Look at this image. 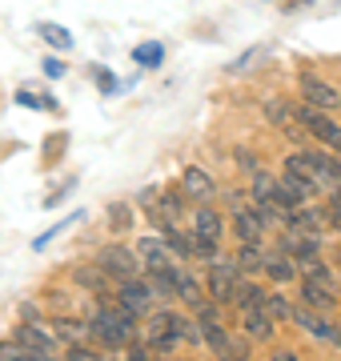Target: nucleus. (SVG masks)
Wrapping results in <instances>:
<instances>
[{
    "label": "nucleus",
    "instance_id": "1",
    "mask_svg": "<svg viewBox=\"0 0 341 361\" xmlns=\"http://www.w3.org/2000/svg\"><path fill=\"white\" fill-rule=\"evenodd\" d=\"M132 317H137V313L125 310L120 301H101L97 317L89 322V334L101 337L108 349H125L132 341Z\"/></svg>",
    "mask_w": 341,
    "mask_h": 361
},
{
    "label": "nucleus",
    "instance_id": "2",
    "mask_svg": "<svg viewBox=\"0 0 341 361\" xmlns=\"http://www.w3.org/2000/svg\"><path fill=\"white\" fill-rule=\"evenodd\" d=\"M97 265H101V273H113V277H137L141 273V261H137V253L125 245H105L101 253H97Z\"/></svg>",
    "mask_w": 341,
    "mask_h": 361
},
{
    "label": "nucleus",
    "instance_id": "3",
    "mask_svg": "<svg viewBox=\"0 0 341 361\" xmlns=\"http://www.w3.org/2000/svg\"><path fill=\"white\" fill-rule=\"evenodd\" d=\"M302 293H305V301H309V305H317V310H329V305L337 301V281H333V277H329L321 265H314V273L305 277V289H302Z\"/></svg>",
    "mask_w": 341,
    "mask_h": 361
},
{
    "label": "nucleus",
    "instance_id": "4",
    "mask_svg": "<svg viewBox=\"0 0 341 361\" xmlns=\"http://www.w3.org/2000/svg\"><path fill=\"white\" fill-rule=\"evenodd\" d=\"M16 341H20V345H25L37 361H49V357L56 353V345H61L56 337H49L44 329H40V325H28V322H25V325H16Z\"/></svg>",
    "mask_w": 341,
    "mask_h": 361
},
{
    "label": "nucleus",
    "instance_id": "5",
    "mask_svg": "<svg viewBox=\"0 0 341 361\" xmlns=\"http://www.w3.org/2000/svg\"><path fill=\"white\" fill-rule=\"evenodd\" d=\"M302 92L314 109H326V113L341 104V92L333 89V85H326V80H317L314 73H302Z\"/></svg>",
    "mask_w": 341,
    "mask_h": 361
},
{
    "label": "nucleus",
    "instance_id": "6",
    "mask_svg": "<svg viewBox=\"0 0 341 361\" xmlns=\"http://www.w3.org/2000/svg\"><path fill=\"white\" fill-rule=\"evenodd\" d=\"M153 289H149V281H137V277H125L120 281V293H117V301L125 305V310H132V313H149V305H153Z\"/></svg>",
    "mask_w": 341,
    "mask_h": 361
},
{
    "label": "nucleus",
    "instance_id": "7",
    "mask_svg": "<svg viewBox=\"0 0 341 361\" xmlns=\"http://www.w3.org/2000/svg\"><path fill=\"white\" fill-rule=\"evenodd\" d=\"M201 337L209 341V349L217 353V357H233L229 334H225L221 325H217V313H213V310H205V305H201Z\"/></svg>",
    "mask_w": 341,
    "mask_h": 361
},
{
    "label": "nucleus",
    "instance_id": "8",
    "mask_svg": "<svg viewBox=\"0 0 341 361\" xmlns=\"http://www.w3.org/2000/svg\"><path fill=\"white\" fill-rule=\"evenodd\" d=\"M297 121H302L305 129L314 133L317 141L333 145V137H337V125L326 116V109H314V104H305V109H297Z\"/></svg>",
    "mask_w": 341,
    "mask_h": 361
},
{
    "label": "nucleus",
    "instance_id": "9",
    "mask_svg": "<svg viewBox=\"0 0 341 361\" xmlns=\"http://www.w3.org/2000/svg\"><path fill=\"white\" fill-rule=\"evenodd\" d=\"M285 173L289 177H297L302 185H309V189H321V169H317V157H309V153H297V157H289L285 161Z\"/></svg>",
    "mask_w": 341,
    "mask_h": 361
},
{
    "label": "nucleus",
    "instance_id": "10",
    "mask_svg": "<svg viewBox=\"0 0 341 361\" xmlns=\"http://www.w3.org/2000/svg\"><path fill=\"white\" fill-rule=\"evenodd\" d=\"M237 277H241V269H237L233 261H221V265H213V273H209V293L217 297V301H229V297H233Z\"/></svg>",
    "mask_w": 341,
    "mask_h": 361
},
{
    "label": "nucleus",
    "instance_id": "11",
    "mask_svg": "<svg viewBox=\"0 0 341 361\" xmlns=\"http://www.w3.org/2000/svg\"><path fill=\"white\" fill-rule=\"evenodd\" d=\"M181 180H185V193L197 197V201H209V197H217V185H213V177L205 173V169H197V165L185 169Z\"/></svg>",
    "mask_w": 341,
    "mask_h": 361
},
{
    "label": "nucleus",
    "instance_id": "12",
    "mask_svg": "<svg viewBox=\"0 0 341 361\" xmlns=\"http://www.w3.org/2000/svg\"><path fill=\"white\" fill-rule=\"evenodd\" d=\"M289 317H293V322L302 325L305 334H314V337H326V341H337V345H341V329H333V325H329L326 317H314V313H305V310H293Z\"/></svg>",
    "mask_w": 341,
    "mask_h": 361
},
{
    "label": "nucleus",
    "instance_id": "13",
    "mask_svg": "<svg viewBox=\"0 0 341 361\" xmlns=\"http://www.w3.org/2000/svg\"><path fill=\"white\" fill-rule=\"evenodd\" d=\"M221 233H225L221 213H217V209H209V205H201V209H197V237H201V241L221 245Z\"/></svg>",
    "mask_w": 341,
    "mask_h": 361
},
{
    "label": "nucleus",
    "instance_id": "14",
    "mask_svg": "<svg viewBox=\"0 0 341 361\" xmlns=\"http://www.w3.org/2000/svg\"><path fill=\"white\" fill-rule=\"evenodd\" d=\"M245 334H249L253 341H265V337L273 334V317L265 313L261 301H257V305H245Z\"/></svg>",
    "mask_w": 341,
    "mask_h": 361
},
{
    "label": "nucleus",
    "instance_id": "15",
    "mask_svg": "<svg viewBox=\"0 0 341 361\" xmlns=\"http://www.w3.org/2000/svg\"><path fill=\"white\" fill-rule=\"evenodd\" d=\"M137 253H141V257H144V265H149V269H169V265H173L169 249L161 245L157 237H144L141 245H137Z\"/></svg>",
    "mask_w": 341,
    "mask_h": 361
},
{
    "label": "nucleus",
    "instance_id": "16",
    "mask_svg": "<svg viewBox=\"0 0 341 361\" xmlns=\"http://www.w3.org/2000/svg\"><path fill=\"white\" fill-rule=\"evenodd\" d=\"M265 113H269V121H273V125H281V129L293 137V141L302 137V133H297V113H293L289 104H281V101L273 97V101H265Z\"/></svg>",
    "mask_w": 341,
    "mask_h": 361
},
{
    "label": "nucleus",
    "instance_id": "17",
    "mask_svg": "<svg viewBox=\"0 0 341 361\" xmlns=\"http://www.w3.org/2000/svg\"><path fill=\"white\" fill-rule=\"evenodd\" d=\"M37 37H44L53 49H61V52H73V44H77V40H73V32H68L65 25H53V20H40Z\"/></svg>",
    "mask_w": 341,
    "mask_h": 361
},
{
    "label": "nucleus",
    "instance_id": "18",
    "mask_svg": "<svg viewBox=\"0 0 341 361\" xmlns=\"http://www.w3.org/2000/svg\"><path fill=\"white\" fill-rule=\"evenodd\" d=\"M173 297H181V301H189L193 310H201V289H197V281H193L189 273H181V269H173Z\"/></svg>",
    "mask_w": 341,
    "mask_h": 361
},
{
    "label": "nucleus",
    "instance_id": "19",
    "mask_svg": "<svg viewBox=\"0 0 341 361\" xmlns=\"http://www.w3.org/2000/svg\"><path fill=\"white\" fill-rule=\"evenodd\" d=\"M289 225H293V233L317 237V233H321V213H317V209H293V213H289Z\"/></svg>",
    "mask_w": 341,
    "mask_h": 361
},
{
    "label": "nucleus",
    "instance_id": "20",
    "mask_svg": "<svg viewBox=\"0 0 341 361\" xmlns=\"http://www.w3.org/2000/svg\"><path fill=\"white\" fill-rule=\"evenodd\" d=\"M261 229H265L261 213H249L245 205H237V233H241L245 241H257V237H261Z\"/></svg>",
    "mask_w": 341,
    "mask_h": 361
},
{
    "label": "nucleus",
    "instance_id": "21",
    "mask_svg": "<svg viewBox=\"0 0 341 361\" xmlns=\"http://www.w3.org/2000/svg\"><path fill=\"white\" fill-rule=\"evenodd\" d=\"M132 61L141 68H157L161 61H165V44H157V40H144V44H137L132 49Z\"/></svg>",
    "mask_w": 341,
    "mask_h": 361
},
{
    "label": "nucleus",
    "instance_id": "22",
    "mask_svg": "<svg viewBox=\"0 0 341 361\" xmlns=\"http://www.w3.org/2000/svg\"><path fill=\"white\" fill-rule=\"evenodd\" d=\"M77 221H85V213H80V209H77V213H68L65 221H56V225H49V229H44V233L37 237V241H32V249H44L49 241H56V237H61V233H65L68 225H77Z\"/></svg>",
    "mask_w": 341,
    "mask_h": 361
},
{
    "label": "nucleus",
    "instance_id": "23",
    "mask_svg": "<svg viewBox=\"0 0 341 361\" xmlns=\"http://www.w3.org/2000/svg\"><path fill=\"white\" fill-rule=\"evenodd\" d=\"M85 337L89 334V325H80V322H56V341H68V345H85Z\"/></svg>",
    "mask_w": 341,
    "mask_h": 361
},
{
    "label": "nucleus",
    "instance_id": "24",
    "mask_svg": "<svg viewBox=\"0 0 341 361\" xmlns=\"http://www.w3.org/2000/svg\"><path fill=\"white\" fill-rule=\"evenodd\" d=\"M261 269L269 273L273 281H281V285L293 281V261H289V257H265V261H261Z\"/></svg>",
    "mask_w": 341,
    "mask_h": 361
},
{
    "label": "nucleus",
    "instance_id": "25",
    "mask_svg": "<svg viewBox=\"0 0 341 361\" xmlns=\"http://www.w3.org/2000/svg\"><path fill=\"white\" fill-rule=\"evenodd\" d=\"M261 305H265V313H269L273 322H289V313H293V305H289L285 297H277V293H265Z\"/></svg>",
    "mask_w": 341,
    "mask_h": 361
},
{
    "label": "nucleus",
    "instance_id": "26",
    "mask_svg": "<svg viewBox=\"0 0 341 361\" xmlns=\"http://www.w3.org/2000/svg\"><path fill=\"white\" fill-rule=\"evenodd\" d=\"M261 289H257V285H249V281H241V277H237V285H233V297H229V301H237V305H257V301H261Z\"/></svg>",
    "mask_w": 341,
    "mask_h": 361
},
{
    "label": "nucleus",
    "instance_id": "27",
    "mask_svg": "<svg viewBox=\"0 0 341 361\" xmlns=\"http://www.w3.org/2000/svg\"><path fill=\"white\" fill-rule=\"evenodd\" d=\"M129 221H132V209L129 205H120V201L108 205V229H113V233H125V229H129Z\"/></svg>",
    "mask_w": 341,
    "mask_h": 361
},
{
    "label": "nucleus",
    "instance_id": "28",
    "mask_svg": "<svg viewBox=\"0 0 341 361\" xmlns=\"http://www.w3.org/2000/svg\"><path fill=\"white\" fill-rule=\"evenodd\" d=\"M273 189H277V180L269 173H261V169H253V197L257 201H273Z\"/></svg>",
    "mask_w": 341,
    "mask_h": 361
},
{
    "label": "nucleus",
    "instance_id": "29",
    "mask_svg": "<svg viewBox=\"0 0 341 361\" xmlns=\"http://www.w3.org/2000/svg\"><path fill=\"white\" fill-rule=\"evenodd\" d=\"M16 104L20 109H56L53 97H37L32 89H16Z\"/></svg>",
    "mask_w": 341,
    "mask_h": 361
},
{
    "label": "nucleus",
    "instance_id": "30",
    "mask_svg": "<svg viewBox=\"0 0 341 361\" xmlns=\"http://www.w3.org/2000/svg\"><path fill=\"white\" fill-rule=\"evenodd\" d=\"M261 261H265V253L257 245H249V241H245V249H241V257H237V269H261Z\"/></svg>",
    "mask_w": 341,
    "mask_h": 361
},
{
    "label": "nucleus",
    "instance_id": "31",
    "mask_svg": "<svg viewBox=\"0 0 341 361\" xmlns=\"http://www.w3.org/2000/svg\"><path fill=\"white\" fill-rule=\"evenodd\" d=\"M92 77H97V85H101V92H105V97H113V92H120V80L113 77V73H108L105 65H92Z\"/></svg>",
    "mask_w": 341,
    "mask_h": 361
},
{
    "label": "nucleus",
    "instance_id": "32",
    "mask_svg": "<svg viewBox=\"0 0 341 361\" xmlns=\"http://www.w3.org/2000/svg\"><path fill=\"white\" fill-rule=\"evenodd\" d=\"M28 357H32V353H28L16 337H13V341H0V361H28ZM32 361H37V357H32Z\"/></svg>",
    "mask_w": 341,
    "mask_h": 361
},
{
    "label": "nucleus",
    "instance_id": "33",
    "mask_svg": "<svg viewBox=\"0 0 341 361\" xmlns=\"http://www.w3.org/2000/svg\"><path fill=\"white\" fill-rule=\"evenodd\" d=\"M261 56H265V49H257V52H245V56H237L233 65H229V73H245V68H249V65H257Z\"/></svg>",
    "mask_w": 341,
    "mask_h": 361
},
{
    "label": "nucleus",
    "instance_id": "34",
    "mask_svg": "<svg viewBox=\"0 0 341 361\" xmlns=\"http://www.w3.org/2000/svg\"><path fill=\"white\" fill-rule=\"evenodd\" d=\"M40 68H44V77H49V80H61V77H65V61H61V56H49Z\"/></svg>",
    "mask_w": 341,
    "mask_h": 361
},
{
    "label": "nucleus",
    "instance_id": "35",
    "mask_svg": "<svg viewBox=\"0 0 341 361\" xmlns=\"http://www.w3.org/2000/svg\"><path fill=\"white\" fill-rule=\"evenodd\" d=\"M77 281H85V285H101V273H97V269H80V273H77Z\"/></svg>",
    "mask_w": 341,
    "mask_h": 361
},
{
    "label": "nucleus",
    "instance_id": "36",
    "mask_svg": "<svg viewBox=\"0 0 341 361\" xmlns=\"http://www.w3.org/2000/svg\"><path fill=\"white\" fill-rule=\"evenodd\" d=\"M237 161H241V169H249V173H253V169H257V161H253L249 153H237Z\"/></svg>",
    "mask_w": 341,
    "mask_h": 361
}]
</instances>
